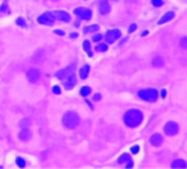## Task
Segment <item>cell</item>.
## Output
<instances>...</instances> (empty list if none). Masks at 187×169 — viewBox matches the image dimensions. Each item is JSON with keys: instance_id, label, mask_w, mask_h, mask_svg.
<instances>
[{"instance_id": "4dcf8cb0", "label": "cell", "mask_w": 187, "mask_h": 169, "mask_svg": "<svg viewBox=\"0 0 187 169\" xmlns=\"http://www.w3.org/2000/svg\"><path fill=\"white\" fill-rule=\"evenodd\" d=\"M125 166H126V168H132V167H134V162H132V159L128 160V162L125 164Z\"/></svg>"}, {"instance_id": "8d00e7d4", "label": "cell", "mask_w": 187, "mask_h": 169, "mask_svg": "<svg viewBox=\"0 0 187 169\" xmlns=\"http://www.w3.org/2000/svg\"><path fill=\"white\" fill-rule=\"evenodd\" d=\"M87 103L89 104V107H90V109H93V106H92V103L91 102L89 101V100H87Z\"/></svg>"}, {"instance_id": "d6a6232c", "label": "cell", "mask_w": 187, "mask_h": 169, "mask_svg": "<svg viewBox=\"0 0 187 169\" xmlns=\"http://www.w3.org/2000/svg\"><path fill=\"white\" fill-rule=\"evenodd\" d=\"M136 29H137V25L135 24V23H132V24H130V27H129V32L132 33L134 31H136Z\"/></svg>"}, {"instance_id": "8fae6325", "label": "cell", "mask_w": 187, "mask_h": 169, "mask_svg": "<svg viewBox=\"0 0 187 169\" xmlns=\"http://www.w3.org/2000/svg\"><path fill=\"white\" fill-rule=\"evenodd\" d=\"M55 19L61 21V22H69L70 21V14L67 11H62V10H58L54 13Z\"/></svg>"}, {"instance_id": "5bb4252c", "label": "cell", "mask_w": 187, "mask_h": 169, "mask_svg": "<svg viewBox=\"0 0 187 169\" xmlns=\"http://www.w3.org/2000/svg\"><path fill=\"white\" fill-rule=\"evenodd\" d=\"M31 137H32V133L27 127H23L20 133H19V138L21 141H23V142H27Z\"/></svg>"}, {"instance_id": "7a4b0ae2", "label": "cell", "mask_w": 187, "mask_h": 169, "mask_svg": "<svg viewBox=\"0 0 187 169\" xmlns=\"http://www.w3.org/2000/svg\"><path fill=\"white\" fill-rule=\"evenodd\" d=\"M79 122H80V117L74 111H68L62 117V124L68 130L76 129L77 126L79 125Z\"/></svg>"}, {"instance_id": "1f68e13d", "label": "cell", "mask_w": 187, "mask_h": 169, "mask_svg": "<svg viewBox=\"0 0 187 169\" xmlns=\"http://www.w3.org/2000/svg\"><path fill=\"white\" fill-rule=\"evenodd\" d=\"M54 33L57 34V35H59V36H65V32L61 31V30H55Z\"/></svg>"}, {"instance_id": "836d02e7", "label": "cell", "mask_w": 187, "mask_h": 169, "mask_svg": "<svg viewBox=\"0 0 187 169\" xmlns=\"http://www.w3.org/2000/svg\"><path fill=\"white\" fill-rule=\"evenodd\" d=\"M93 100H94V101H98V100H101V95H100V93H95V95L93 96Z\"/></svg>"}, {"instance_id": "44dd1931", "label": "cell", "mask_w": 187, "mask_h": 169, "mask_svg": "<svg viewBox=\"0 0 187 169\" xmlns=\"http://www.w3.org/2000/svg\"><path fill=\"white\" fill-rule=\"evenodd\" d=\"M100 27L98 24H92V25H88V27H84V32L85 33H94V32L98 31Z\"/></svg>"}, {"instance_id": "277c9868", "label": "cell", "mask_w": 187, "mask_h": 169, "mask_svg": "<svg viewBox=\"0 0 187 169\" xmlns=\"http://www.w3.org/2000/svg\"><path fill=\"white\" fill-rule=\"evenodd\" d=\"M55 16L53 12H45L37 18V22L42 25H53L55 23Z\"/></svg>"}, {"instance_id": "ab89813d", "label": "cell", "mask_w": 187, "mask_h": 169, "mask_svg": "<svg viewBox=\"0 0 187 169\" xmlns=\"http://www.w3.org/2000/svg\"><path fill=\"white\" fill-rule=\"evenodd\" d=\"M112 1H117V0H112Z\"/></svg>"}, {"instance_id": "f35d334b", "label": "cell", "mask_w": 187, "mask_h": 169, "mask_svg": "<svg viewBox=\"0 0 187 169\" xmlns=\"http://www.w3.org/2000/svg\"><path fill=\"white\" fill-rule=\"evenodd\" d=\"M126 41H127V38H124V40H122V42H120V45H122V44H124L125 42H126Z\"/></svg>"}, {"instance_id": "d4e9b609", "label": "cell", "mask_w": 187, "mask_h": 169, "mask_svg": "<svg viewBox=\"0 0 187 169\" xmlns=\"http://www.w3.org/2000/svg\"><path fill=\"white\" fill-rule=\"evenodd\" d=\"M16 23L21 27H26V23H25V20L23 18H18L16 21Z\"/></svg>"}, {"instance_id": "ac0fdd59", "label": "cell", "mask_w": 187, "mask_h": 169, "mask_svg": "<svg viewBox=\"0 0 187 169\" xmlns=\"http://www.w3.org/2000/svg\"><path fill=\"white\" fill-rule=\"evenodd\" d=\"M132 159V157H130V155L128 153H124V154H122V155L118 157V159H117V162L119 165H122V164H126V162H128V160H130Z\"/></svg>"}, {"instance_id": "cb8c5ba5", "label": "cell", "mask_w": 187, "mask_h": 169, "mask_svg": "<svg viewBox=\"0 0 187 169\" xmlns=\"http://www.w3.org/2000/svg\"><path fill=\"white\" fill-rule=\"evenodd\" d=\"M130 151H132V153L134 154L135 156H138L139 154L141 153V149H140V147H139L138 145H135V146H132V148H130Z\"/></svg>"}, {"instance_id": "ffe728a7", "label": "cell", "mask_w": 187, "mask_h": 169, "mask_svg": "<svg viewBox=\"0 0 187 169\" xmlns=\"http://www.w3.org/2000/svg\"><path fill=\"white\" fill-rule=\"evenodd\" d=\"M107 50H108L107 43H101V42H98V45H95V51L98 53H105Z\"/></svg>"}, {"instance_id": "f1b7e54d", "label": "cell", "mask_w": 187, "mask_h": 169, "mask_svg": "<svg viewBox=\"0 0 187 169\" xmlns=\"http://www.w3.org/2000/svg\"><path fill=\"white\" fill-rule=\"evenodd\" d=\"M180 45H182L183 48H186L187 47V37H183L182 40H180Z\"/></svg>"}, {"instance_id": "e575fe53", "label": "cell", "mask_w": 187, "mask_h": 169, "mask_svg": "<svg viewBox=\"0 0 187 169\" xmlns=\"http://www.w3.org/2000/svg\"><path fill=\"white\" fill-rule=\"evenodd\" d=\"M161 97H162V98H165V97H166V91H165V89H163L162 92H161Z\"/></svg>"}, {"instance_id": "4316f807", "label": "cell", "mask_w": 187, "mask_h": 169, "mask_svg": "<svg viewBox=\"0 0 187 169\" xmlns=\"http://www.w3.org/2000/svg\"><path fill=\"white\" fill-rule=\"evenodd\" d=\"M103 38V35L102 34H95V35L92 37V41L93 42H95V43H98V42H101V40Z\"/></svg>"}, {"instance_id": "83f0119b", "label": "cell", "mask_w": 187, "mask_h": 169, "mask_svg": "<svg viewBox=\"0 0 187 169\" xmlns=\"http://www.w3.org/2000/svg\"><path fill=\"white\" fill-rule=\"evenodd\" d=\"M151 2H152V5H153L154 7L159 8V7H161V6L163 5V0H151Z\"/></svg>"}, {"instance_id": "8992f818", "label": "cell", "mask_w": 187, "mask_h": 169, "mask_svg": "<svg viewBox=\"0 0 187 169\" xmlns=\"http://www.w3.org/2000/svg\"><path fill=\"white\" fill-rule=\"evenodd\" d=\"M74 68H76V64H72V65L68 66V67L64 68V69H60L59 72H56L55 76L57 77L58 79H60V80H65L67 77H69L70 75L74 74Z\"/></svg>"}, {"instance_id": "4fadbf2b", "label": "cell", "mask_w": 187, "mask_h": 169, "mask_svg": "<svg viewBox=\"0 0 187 169\" xmlns=\"http://www.w3.org/2000/svg\"><path fill=\"white\" fill-rule=\"evenodd\" d=\"M163 142V136L159 133H154L153 135H151L150 137V144L154 147H159Z\"/></svg>"}, {"instance_id": "603a6c76", "label": "cell", "mask_w": 187, "mask_h": 169, "mask_svg": "<svg viewBox=\"0 0 187 169\" xmlns=\"http://www.w3.org/2000/svg\"><path fill=\"white\" fill-rule=\"evenodd\" d=\"M16 162H17V166L20 167V168H24L25 167V162L22 157H18L16 159Z\"/></svg>"}, {"instance_id": "2e32d148", "label": "cell", "mask_w": 187, "mask_h": 169, "mask_svg": "<svg viewBox=\"0 0 187 169\" xmlns=\"http://www.w3.org/2000/svg\"><path fill=\"white\" fill-rule=\"evenodd\" d=\"M172 168L173 169H177V168H180V169H185L186 168V162H185V160H183V159H175L174 160L173 162H172Z\"/></svg>"}, {"instance_id": "484cf974", "label": "cell", "mask_w": 187, "mask_h": 169, "mask_svg": "<svg viewBox=\"0 0 187 169\" xmlns=\"http://www.w3.org/2000/svg\"><path fill=\"white\" fill-rule=\"evenodd\" d=\"M83 50L85 51V52H89V51H91V43H90V41H84L83 42Z\"/></svg>"}, {"instance_id": "9a60e30c", "label": "cell", "mask_w": 187, "mask_h": 169, "mask_svg": "<svg viewBox=\"0 0 187 169\" xmlns=\"http://www.w3.org/2000/svg\"><path fill=\"white\" fill-rule=\"evenodd\" d=\"M174 17H175V13H174L173 11H169V12H166V13H165L164 16H163L162 18L158 21V23H159V24H164V23L170 22L171 20H173Z\"/></svg>"}, {"instance_id": "f546056e", "label": "cell", "mask_w": 187, "mask_h": 169, "mask_svg": "<svg viewBox=\"0 0 187 169\" xmlns=\"http://www.w3.org/2000/svg\"><path fill=\"white\" fill-rule=\"evenodd\" d=\"M53 92L55 93V95H60V88H59V86H54L53 87Z\"/></svg>"}, {"instance_id": "ba28073f", "label": "cell", "mask_w": 187, "mask_h": 169, "mask_svg": "<svg viewBox=\"0 0 187 169\" xmlns=\"http://www.w3.org/2000/svg\"><path fill=\"white\" fill-rule=\"evenodd\" d=\"M74 13L81 20H90L92 17V11L88 8H77L74 10Z\"/></svg>"}, {"instance_id": "d6986e66", "label": "cell", "mask_w": 187, "mask_h": 169, "mask_svg": "<svg viewBox=\"0 0 187 169\" xmlns=\"http://www.w3.org/2000/svg\"><path fill=\"white\" fill-rule=\"evenodd\" d=\"M152 65L154 67H162L164 65V61L161 56H156L152 58Z\"/></svg>"}, {"instance_id": "52a82bcc", "label": "cell", "mask_w": 187, "mask_h": 169, "mask_svg": "<svg viewBox=\"0 0 187 169\" xmlns=\"http://www.w3.org/2000/svg\"><path fill=\"white\" fill-rule=\"evenodd\" d=\"M180 131V126H178L177 123L175 122H167L164 125V133L166 134L167 136H174L178 133Z\"/></svg>"}, {"instance_id": "5b68a950", "label": "cell", "mask_w": 187, "mask_h": 169, "mask_svg": "<svg viewBox=\"0 0 187 169\" xmlns=\"http://www.w3.org/2000/svg\"><path fill=\"white\" fill-rule=\"evenodd\" d=\"M120 36H122V33H120L119 30L113 29V30H109V31L106 32L104 38H105V41H106L107 44H113V43H115L117 40H119Z\"/></svg>"}, {"instance_id": "7402d4cb", "label": "cell", "mask_w": 187, "mask_h": 169, "mask_svg": "<svg viewBox=\"0 0 187 169\" xmlns=\"http://www.w3.org/2000/svg\"><path fill=\"white\" fill-rule=\"evenodd\" d=\"M92 89L90 88L89 86H83L80 88V95L82 96V97H87V96H89L90 93H91Z\"/></svg>"}, {"instance_id": "e0dca14e", "label": "cell", "mask_w": 187, "mask_h": 169, "mask_svg": "<svg viewBox=\"0 0 187 169\" xmlns=\"http://www.w3.org/2000/svg\"><path fill=\"white\" fill-rule=\"evenodd\" d=\"M89 72H90V66L83 65L80 68V70H79V76H80L81 79H87L88 76H89Z\"/></svg>"}, {"instance_id": "7c38bea8", "label": "cell", "mask_w": 187, "mask_h": 169, "mask_svg": "<svg viewBox=\"0 0 187 169\" xmlns=\"http://www.w3.org/2000/svg\"><path fill=\"white\" fill-rule=\"evenodd\" d=\"M98 11H100L101 14H107L111 11L108 0H100V2H98Z\"/></svg>"}, {"instance_id": "9c48e42d", "label": "cell", "mask_w": 187, "mask_h": 169, "mask_svg": "<svg viewBox=\"0 0 187 169\" xmlns=\"http://www.w3.org/2000/svg\"><path fill=\"white\" fill-rule=\"evenodd\" d=\"M76 85H77V77L74 74L70 75L69 77H67V78L64 80V87H65L66 89H68V90L74 89V87H76Z\"/></svg>"}, {"instance_id": "d590c367", "label": "cell", "mask_w": 187, "mask_h": 169, "mask_svg": "<svg viewBox=\"0 0 187 169\" xmlns=\"http://www.w3.org/2000/svg\"><path fill=\"white\" fill-rule=\"evenodd\" d=\"M78 37V33H71L70 34V38H76Z\"/></svg>"}, {"instance_id": "3957f363", "label": "cell", "mask_w": 187, "mask_h": 169, "mask_svg": "<svg viewBox=\"0 0 187 169\" xmlns=\"http://www.w3.org/2000/svg\"><path fill=\"white\" fill-rule=\"evenodd\" d=\"M138 97L140 98L141 100L147 102H156L158 100L159 97V92L156 89L153 88H148V89H141V90L138 91Z\"/></svg>"}, {"instance_id": "74e56055", "label": "cell", "mask_w": 187, "mask_h": 169, "mask_svg": "<svg viewBox=\"0 0 187 169\" xmlns=\"http://www.w3.org/2000/svg\"><path fill=\"white\" fill-rule=\"evenodd\" d=\"M147 34H148V31H143L142 33H141V35L145 36V35H147Z\"/></svg>"}, {"instance_id": "30bf717a", "label": "cell", "mask_w": 187, "mask_h": 169, "mask_svg": "<svg viewBox=\"0 0 187 169\" xmlns=\"http://www.w3.org/2000/svg\"><path fill=\"white\" fill-rule=\"evenodd\" d=\"M26 77L31 82H36V81L40 80L41 78V72L36 68H31V69L27 72Z\"/></svg>"}, {"instance_id": "6da1fadb", "label": "cell", "mask_w": 187, "mask_h": 169, "mask_svg": "<svg viewBox=\"0 0 187 169\" xmlns=\"http://www.w3.org/2000/svg\"><path fill=\"white\" fill-rule=\"evenodd\" d=\"M143 113L138 109H132L128 110L124 115V123L128 127H137V126L141 125L143 122Z\"/></svg>"}]
</instances>
